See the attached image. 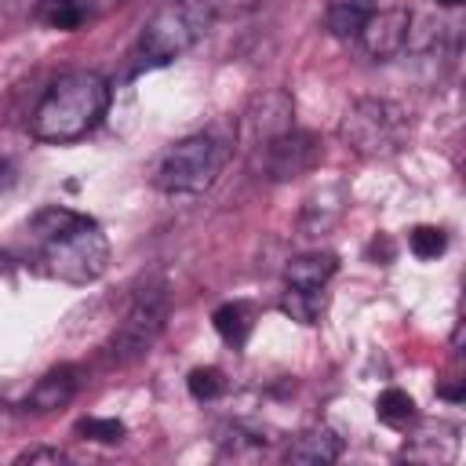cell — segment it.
<instances>
[{
	"instance_id": "3",
	"label": "cell",
	"mask_w": 466,
	"mask_h": 466,
	"mask_svg": "<svg viewBox=\"0 0 466 466\" xmlns=\"http://www.w3.org/2000/svg\"><path fill=\"white\" fill-rule=\"evenodd\" d=\"M215 25L211 0H167L149 15L138 36V58L146 66H167L208 36Z\"/></svg>"
},
{
	"instance_id": "20",
	"label": "cell",
	"mask_w": 466,
	"mask_h": 466,
	"mask_svg": "<svg viewBox=\"0 0 466 466\" xmlns=\"http://www.w3.org/2000/svg\"><path fill=\"white\" fill-rule=\"evenodd\" d=\"M408 248L415 258H437L444 248H448V237L441 226H415L408 233Z\"/></svg>"
},
{
	"instance_id": "16",
	"label": "cell",
	"mask_w": 466,
	"mask_h": 466,
	"mask_svg": "<svg viewBox=\"0 0 466 466\" xmlns=\"http://www.w3.org/2000/svg\"><path fill=\"white\" fill-rule=\"evenodd\" d=\"M324 302H328L324 288H291L288 284V291L280 295V309L299 324H317L324 313Z\"/></svg>"
},
{
	"instance_id": "11",
	"label": "cell",
	"mask_w": 466,
	"mask_h": 466,
	"mask_svg": "<svg viewBox=\"0 0 466 466\" xmlns=\"http://www.w3.org/2000/svg\"><path fill=\"white\" fill-rule=\"evenodd\" d=\"M76 390H80V371L73 368V364H58V368H51L36 386H33V393H29V408L33 411H55V408H66L73 397H76Z\"/></svg>"
},
{
	"instance_id": "17",
	"label": "cell",
	"mask_w": 466,
	"mask_h": 466,
	"mask_svg": "<svg viewBox=\"0 0 466 466\" xmlns=\"http://www.w3.org/2000/svg\"><path fill=\"white\" fill-rule=\"evenodd\" d=\"M375 415H379V422H386V426H393V430H404L408 422H415V400H411L404 390L390 386V390L379 393Z\"/></svg>"
},
{
	"instance_id": "12",
	"label": "cell",
	"mask_w": 466,
	"mask_h": 466,
	"mask_svg": "<svg viewBox=\"0 0 466 466\" xmlns=\"http://www.w3.org/2000/svg\"><path fill=\"white\" fill-rule=\"evenodd\" d=\"M335 269H339V258L331 251H302L284 266V280L291 288H328Z\"/></svg>"
},
{
	"instance_id": "24",
	"label": "cell",
	"mask_w": 466,
	"mask_h": 466,
	"mask_svg": "<svg viewBox=\"0 0 466 466\" xmlns=\"http://www.w3.org/2000/svg\"><path fill=\"white\" fill-rule=\"evenodd\" d=\"M437 393H441L444 400H451V404H459V400L466 397V393H462V379H455V382H448V386H441Z\"/></svg>"
},
{
	"instance_id": "23",
	"label": "cell",
	"mask_w": 466,
	"mask_h": 466,
	"mask_svg": "<svg viewBox=\"0 0 466 466\" xmlns=\"http://www.w3.org/2000/svg\"><path fill=\"white\" fill-rule=\"evenodd\" d=\"M368 255L379 258V262H390V258H393V244H390V237H375V240L368 244Z\"/></svg>"
},
{
	"instance_id": "5",
	"label": "cell",
	"mask_w": 466,
	"mask_h": 466,
	"mask_svg": "<svg viewBox=\"0 0 466 466\" xmlns=\"http://www.w3.org/2000/svg\"><path fill=\"white\" fill-rule=\"evenodd\" d=\"M226 153H229L226 142L208 131L178 138L175 146L164 149L153 182L164 193H204L215 186V178L226 164Z\"/></svg>"
},
{
	"instance_id": "19",
	"label": "cell",
	"mask_w": 466,
	"mask_h": 466,
	"mask_svg": "<svg viewBox=\"0 0 466 466\" xmlns=\"http://www.w3.org/2000/svg\"><path fill=\"white\" fill-rule=\"evenodd\" d=\"M124 422L120 419H98V415H87L76 422V437L80 441H95V444H120L124 441Z\"/></svg>"
},
{
	"instance_id": "15",
	"label": "cell",
	"mask_w": 466,
	"mask_h": 466,
	"mask_svg": "<svg viewBox=\"0 0 466 466\" xmlns=\"http://www.w3.org/2000/svg\"><path fill=\"white\" fill-rule=\"evenodd\" d=\"M455 448H459L455 430H448V437H437L433 426H422V430L404 444L400 455L411 459V462H448V459L455 455Z\"/></svg>"
},
{
	"instance_id": "13",
	"label": "cell",
	"mask_w": 466,
	"mask_h": 466,
	"mask_svg": "<svg viewBox=\"0 0 466 466\" xmlns=\"http://www.w3.org/2000/svg\"><path fill=\"white\" fill-rule=\"evenodd\" d=\"M371 11H379V0H328L324 22H328L331 36L353 40L360 33V25L371 18Z\"/></svg>"
},
{
	"instance_id": "8",
	"label": "cell",
	"mask_w": 466,
	"mask_h": 466,
	"mask_svg": "<svg viewBox=\"0 0 466 466\" xmlns=\"http://www.w3.org/2000/svg\"><path fill=\"white\" fill-rule=\"evenodd\" d=\"M357 40L371 58H393L411 44V11L408 7H386L371 11V18L360 25Z\"/></svg>"
},
{
	"instance_id": "26",
	"label": "cell",
	"mask_w": 466,
	"mask_h": 466,
	"mask_svg": "<svg viewBox=\"0 0 466 466\" xmlns=\"http://www.w3.org/2000/svg\"><path fill=\"white\" fill-rule=\"evenodd\" d=\"M433 4H437V7H459L462 0H433Z\"/></svg>"
},
{
	"instance_id": "6",
	"label": "cell",
	"mask_w": 466,
	"mask_h": 466,
	"mask_svg": "<svg viewBox=\"0 0 466 466\" xmlns=\"http://www.w3.org/2000/svg\"><path fill=\"white\" fill-rule=\"evenodd\" d=\"M167 313H171V295H167V280L164 277H146L135 295H131V306L120 320V328L113 331L109 339V357L116 364H131L138 360L142 353H149V346L160 339L164 324H167Z\"/></svg>"
},
{
	"instance_id": "21",
	"label": "cell",
	"mask_w": 466,
	"mask_h": 466,
	"mask_svg": "<svg viewBox=\"0 0 466 466\" xmlns=\"http://www.w3.org/2000/svg\"><path fill=\"white\" fill-rule=\"evenodd\" d=\"M186 386H189V393L197 400H215V397L226 393V375L218 368H193L189 379H186Z\"/></svg>"
},
{
	"instance_id": "25",
	"label": "cell",
	"mask_w": 466,
	"mask_h": 466,
	"mask_svg": "<svg viewBox=\"0 0 466 466\" xmlns=\"http://www.w3.org/2000/svg\"><path fill=\"white\" fill-rule=\"evenodd\" d=\"M11 186H15V164L0 160V189H11Z\"/></svg>"
},
{
	"instance_id": "10",
	"label": "cell",
	"mask_w": 466,
	"mask_h": 466,
	"mask_svg": "<svg viewBox=\"0 0 466 466\" xmlns=\"http://www.w3.org/2000/svg\"><path fill=\"white\" fill-rule=\"evenodd\" d=\"M339 455H342V437L331 426H309V430H302L288 444V451H284V459L288 462H299V466H328Z\"/></svg>"
},
{
	"instance_id": "7",
	"label": "cell",
	"mask_w": 466,
	"mask_h": 466,
	"mask_svg": "<svg viewBox=\"0 0 466 466\" xmlns=\"http://www.w3.org/2000/svg\"><path fill=\"white\" fill-rule=\"evenodd\" d=\"M255 153L262 157V175L269 182H291L299 175H309L320 164V138L313 131L288 127L284 135L262 142Z\"/></svg>"
},
{
	"instance_id": "1",
	"label": "cell",
	"mask_w": 466,
	"mask_h": 466,
	"mask_svg": "<svg viewBox=\"0 0 466 466\" xmlns=\"http://www.w3.org/2000/svg\"><path fill=\"white\" fill-rule=\"evenodd\" d=\"M40 269L66 284H91L109 266V240L102 226L69 208H44L29 222Z\"/></svg>"
},
{
	"instance_id": "2",
	"label": "cell",
	"mask_w": 466,
	"mask_h": 466,
	"mask_svg": "<svg viewBox=\"0 0 466 466\" xmlns=\"http://www.w3.org/2000/svg\"><path fill=\"white\" fill-rule=\"evenodd\" d=\"M109 109V80L95 69H69L51 87L33 109L29 131L40 142H73L87 135Z\"/></svg>"
},
{
	"instance_id": "18",
	"label": "cell",
	"mask_w": 466,
	"mask_h": 466,
	"mask_svg": "<svg viewBox=\"0 0 466 466\" xmlns=\"http://www.w3.org/2000/svg\"><path fill=\"white\" fill-rule=\"evenodd\" d=\"M40 22L62 33H73L84 22V7L80 0H40Z\"/></svg>"
},
{
	"instance_id": "22",
	"label": "cell",
	"mask_w": 466,
	"mask_h": 466,
	"mask_svg": "<svg viewBox=\"0 0 466 466\" xmlns=\"http://www.w3.org/2000/svg\"><path fill=\"white\" fill-rule=\"evenodd\" d=\"M15 462H18V466H25V462H29V466H36V462H55V466H58V462H66V451H62V448H29V451H22Z\"/></svg>"
},
{
	"instance_id": "9",
	"label": "cell",
	"mask_w": 466,
	"mask_h": 466,
	"mask_svg": "<svg viewBox=\"0 0 466 466\" xmlns=\"http://www.w3.org/2000/svg\"><path fill=\"white\" fill-rule=\"evenodd\" d=\"M291 116H295V106L284 91H262L251 98L248 113H244V131L251 138V149H258L262 142L284 135L291 127Z\"/></svg>"
},
{
	"instance_id": "14",
	"label": "cell",
	"mask_w": 466,
	"mask_h": 466,
	"mask_svg": "<svg viewBox=\"0 0 466 466\" xmlns=\"http://www.w3.org/2000/svg\"><path fill=\"white\" fill-rule=\"evenodd\" d=\"M211 324H215V331H218L233 350H240V346L248 342L251 328H255V309H251L248 302H222V306L211 313Z\"/></svg>"
},
{
	"instance_id": "4",
	"label": "cell",
	"mask_w": 466,
	"mask_h": 466,
	"mask_svg": "<svg viewBox=\"0 0 466 466\" xmlns=\"http://www.w3.org/2000/svg\"><path fill=\"white\" fill-rule=\"evenodd\" d=\"M339 135L357 157H393L408 142V113L390 98H357L342 113Z\"/></svg>"
}]
</instances>
